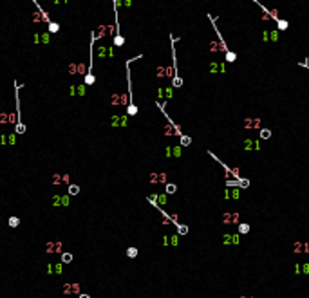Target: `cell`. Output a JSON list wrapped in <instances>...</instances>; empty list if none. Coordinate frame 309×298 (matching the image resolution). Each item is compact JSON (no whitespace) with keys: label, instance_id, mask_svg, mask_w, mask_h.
I'll return each mask as SVG.
<instances>
[{"label":"cell","instance_id":"cell-10","mask_svg":"<svg viewBox=\"0 0 309 298\" xmlns=\"http://www.w3.org/2000/svg\"><path fill=\"white\" fill-rule=\"evenodd\" d=\"M7 224L11 226V228H16V226H20V219H18V217H9Z\"/></svg>","mask_w":309,"mask_h":298},{"label":"cell","instance_id":"cell-17","mask_svg":"<svg viewBox=\"0 0 309 298\" xmlns=\"http://www.w3.org/2000/svg\"><path fill=\"white\" fill-rule=\"evenodd\" d=\"M175 191H177L175 184H166V193H175Z\"/></svg>","mask_w":309,"mask_h":298},{"label":"cell","instance_id":"cell-1","mask_svg":"<svg viewBox=\"0 0 309 298\" xmlns=\"http://www.w3.org/2000/svg\"><path fill=\"white\" fill-rule=\"evenodd\" d=\"M143 58V54H137L130 60H127L125 69H127V87H129V105H127V114L129 116H136L137 114V105L134 103V94H132V76H130V63H134L136 60Z\"/></svg>","mask_w":309,"mask_h":298},{"label":"cell","instance_id":"cell-8","mask_svg":"<svg viewBox=\"0 0 309 298\" xmlns=\"http://www.w3.org/2000/svg\"><path fill=\"white\" fill-rule=\"evenodd\" d=\"M239 215H235V213H230V215H224V222L226 224H233V222H239V219H237Z\"/></svg>","mask_w":309,"mask_h":298},{"label":"cell","instance_id":"cell-12","mask_svg":"<svg viewBox=\"0 0 309 298\" xmlns=\"http://www.w3.org/2000/svg\"><path fill=\"white\" fill-rule=\"evenodd\" d=\"M62 262H63V264L72 262V253H63V255H62Z\"/></svg>","mask_w":309,"mask_h":298},{"label":"cell","instance_id":"cell-20","mask_svg":"<svg viewBox=\"0 0 309 298\" xmlns=\"http://www.w3.org/2000/svg\"><path fill=\"white\" fill-rule=\"evenodd\" d=\"M279 27H280L282 31H286V29H287V22H284V20H279Z\"/></svg>","mask_w":309,"mask_h":298},{"label":"cell","instance_id":"cell-21","mask_svg":"<svg viewBox=\"0 0 309 298\" xmlns=\"http://www.w3.org/2000/svg\"><path fill=\"white\" fill-rule=\"evenodd\" d=\"M226 60H228V61H233V60H235V54H233V52H226Z\"/></svg>","mask_w":309,"mask_h":298},{"label":"cell","instance_id":"cell-19","mask_svg":"<svg viewBox=\"0 0 309 298\" xmlns=\"http://www.w3.org/2000/svg\"><path fill=\"white\" fill-rule=\"evenodd\" d=\"M269 136H271V132H269L268 129H262V132H260V137H264V139H266V137H269Z\"/></svg>","mask_w":309,"mask_h":298},{"label":"cell","instance_id":"cell-5","mask_svg":"<svg viewBox=\"0 0 309 298\" xmlns=\"http://www.w3.org/2000/svg\"><path fill=\"white\" fill-rule=\"evenodd\" d=\"M31 2H33V4L36 6V9H38V13H40L42 20H44V22L47 24V27H49V31H51V33H58V31H60V24H54V22H52V20H51V16H49V13H47L45 9L40 6V2H38V0H31Z\"/></svg>","mask_w":309,"mask_h":298},{"label":"cell","instance_id":"cell-24","mask_svg":"<svg viewBox=\"0 0 309 298\" xmlns=\"http://www.w3.org/2000/svg\"><path fill=\"white\" fill-rule=\"evenodd\" d=\"M80 298H91V296H89V294H85V293H81V294H80Z\"/></svg>","mask_w":309,"mask_h":298},{"label":"cell","instance_id":"cell-23","mask_svg":"<svg viewBox=\"0 0 309 298\" xmlns=\"http://www.w3.org/2000/svg\"><path fill=\"white\" fill-rule=\"evenodd\" d=\"M170 242H172L174 246H175V244H177V237H172V239H170Z\"/></svg>","mask_w":309,"mask_h":298},{"label":"cell","instance_id":"cell-11","mask_svg":"<svg viewBox=\"0 0 309 298\" xmlns=\"http://www.w3.org/2000/svg\"><path fill=\"white\" fill-rule=\"evenodd\" d=\"M80 193V186L78 184H71L69 186V195H78Z\"/></svg>","mask_w":309,"mask_h":298},{"label":"cell","instance_id":"cell-13","mask_svg":"<svg viewBox=\"0 0 309 298\" xmlns=\"http://www.w3.org/2000/svg\"><path fill=\"white\" fill-rule=\"evenodd\" d=\"M177 233H179V235H186V233H188V226H185V224H177Z\"/></svg>","mask_w":309,"mask_h":298},{"label":"cell","instance_id":"cell-18","mask_svg":"<svg viewBox=\"0 0 309 298\" xmlns=\"http://www.w3.org/2000/svg\"><path fill=\"white\" fill-rule=\"evenodd\" d=\"M250 231V224H240L239 226V233H248Z\"/></svg>","mask_w":309,"mask_h":298},{"label":"cell","instance_id":"cell-16","mask_svg":"<svg viewBox=\"0 0 309 298\" xmlns=\"http://www.w3.org/2000/svg\"><path fill=\"white\" fill-rule=\"evenodd\" d=\"M190 143H192V139H190L188 136H181V145H183V146H188Z\"/></svg>","mask_w":309,"mask_h":298},{"label":"cell","instance_id":"cell-9","mask_svg":"<svg viewBox=\"0 0 309 298\" xmlns=\"http://www.w3.org/2000/svg\"><path fill=\"white\" fill-rule=\"evenodd\" d=\"M127 257H129V258H136V257H137V248L130 246L129 249H127Z\"/></svg>","mask_w":309,"mask_h":298},{"label":"cell","instance_id":"cell-14","mask_svg":"<svg viewBox=\"0 0 309 298\" xmlns=\"http://www.w3.org/2000/svg\"><path fill=\"white\" fill-rule=\"evenodd\" d=\"M226 197H231V199L239 197V190H228V191H226Z\"/></svg>","mask_w":309,"mask_h":298},{"label":"cell","instance_id":"cell-7","mask_svg":"<svg viewBox=\"0 0 309 298\" xmlns=\"http://www.w3.org/2000/svg\"><path fill=\"white\" fill-rule=\"evenodd\" d=\"M295 271H296V275H298V273H304V275H307V273H309V264H296Z\"/></svg>","mask_w":309,"mask_h":298},{"label":"cell","instance_id":"cell-6","mask_svg":"<svg viewBox=\"0 0 309 298\" xmlns=\"http://www.w3.org/2000/svg\"><path fill=\"white\" fill-rule=\"evenodd\" d=\"M222 242H224V246H228V244H237L239 242V235H230V233H226L224 239H222Z\"/></svg>","mask_w":309,"mask_h":298},{"label":"cell","instance_id":"cell-15","mask_svg":"<svg viewBox=\"0 0 309 298\" xmlns=\"http://www.w3.org/2000/svg\"><path fill=\"white\" fill-rule=\"evenodd\" d=\"M295 251H298V253L307 251V244H296V246H295Z\"/></svg>","mask_w":309,"mask_h":298},{"label":"cell","instance_id":"cell-4","mask_svg":"<svg viewBox=\"0 0 309 298\" xmlns=\"http://www.w3.org/2000/svg\"><path fill=\"white\" fill-rule=\"evenodd\" d=\"M114 6V24H116V35H114V45L116 47H123L125 38L121 35V27H119V15H118V0H112Z\"/></svg>","mask_w":309,"mask_h":298},{"label":"cell","instance_id":"cell-2","mask_svg":"<svg viewBox=\"0 0 309 298\" xmlns=\"http://www.w3.org/2000/svg\"><path fill=\"white\" fill-rule=\"evenodd\" d=\"M94 44H96V33L92 31V33H91V44H89V51H91L89 69H87V74H85V78H83V83L87 85V87L94 85V81H96V78H94V72H92V67H94Z\"/></svg>","mask_w":309,"mask_h":298},{"label":"cell","instance_id":"cell-22","mask_svg":"<svg viewBox=\"0 0 309 298\" xmlns=\"http://www.w3.org/2000/svg\"><path fill=\"white\" fill-rule=\"evenodd\" d=\"M248 184H250V183H248V181H246V179H244V181H239V186H242V188H246Z\"/></svg>","mask_w":309,"mask_h":298},{"label":"cell","instance_id":"cell-3","mask_svg":"<svg viewBox=\"0 0 309 298\" xmlns=\"http://www.w3.org/2000/svg\"><path fill=\"white\" fill-rule=\"evenodd\" d=\"M15 105H16V126L15 132L18 136H22L25 132V125L22 123V110H20V85L15 81Z\"/></svg>","mask_w":309,"mask_h":298}]
</instances>
